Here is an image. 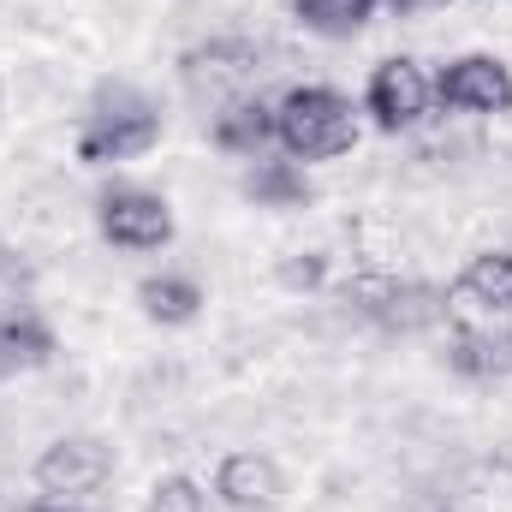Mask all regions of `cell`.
<instances>
[{"label": "cell", "instance_id": "obj_1", "mask_svg": "<svg viewBox=\"0 0 512 512\" xmlns=\"http://www.w3.org/2000/svg\"><path fill=\"white\" fill-rule=\"evenodd\" d=\"M352 143H358V114H352V96H340L334 84H292L274 102V149L292 155L298 167L334 161Z\"/></svg>", "mask_w": 512, "mask_h": 512}, {"label": "cell", "instance_id": "obj_2", "mask_svg": "<svg viewBox=\"0 0 512 512\" xmlns=\"http://www.w3.org/2000/svg\"><path fill=\"white\" fill-rule=\"evenodd\" d=\"M161 143V108L137 90V84H102L78 120V161L84 167H108V161H131L149 155Z\"/></svg>", "mask_w": 512, "mask_h": 512}, {"label": "cell", "instance_id": "obj_3", "mask_svg": "<svg viewBox=\"0 0 512 512\" xmlns=\"http://www.w3.org/2000/svg\"><path fill=\"white\" fill-rule=\"evenodd\" d=\"M256 78H262V48L245 36H215V42H197L179 54V84L215 114L239 96H251Z\"/></svg>", "mask_w": 512, "mask_h": 512}, {"label": "cell", "instance_id": "obj_4", "mask_svg": "<svg viewBox=\"0 0 512 512\" xmlns=\"http://www.w3.org/2000/svg\"><path fill=\"white\" fill-rule=\"evenodd\" d=\"M346 304L370 316L387 334H423L447 316V292L429 280H393V274H364L346 286Z\"/></svg>", "mask_w": 512, "mask_h": 512}, {"label": "cell", "instance_id": "obj_5", "mask_svg": "<svg viewBox=\"0 0 512 512\" xmlns=\"http://www.w3.org/2000/svg\"><path fill=\"white\" fill-rule=\"evenodd\" d=\"M96 227L114 251H161L173 239V203L149 185H108L96 197Z\"/></svg>", "mask_w": 512, "mask_h": 512}, {"label": "cell", "instance_id": "obj_6", "mask_svg": "<svg viewBox=\"0 0 512 512\" xmlns=\"http://www.w3.org/2000/svg\"><path fill=\"white\" fill-rule=\"evenodd\" d=\"M429 108H435V78H429L411 54L382 60V66L370 72V84H364V114H370L376 131H387V137L423 126Z\"/></svg>", "mask_w": 512, "mask_h": 512}, {"label": "cell", "instance_id": "obj_7", "mask_svg": "<svg viewBox=\"0 0 512 512\" xmlns=\"http://www.w3.org/2000/svg\"><path fill=\"white\" fill-rule=\"evenodd\" d=\"M36 489L42 495H54V501H84V495H96L108 477H114V453H108V441H96V435H60V441H48L42 453H36Z\"/></svg>", "mask_w": 512, "mask_h": 512}, {"label": "cell", "instance_id": "obj_8", "mask_svg": "<svg viewBox=\"0 0 512 512\" xmlns=\"http://www.w3.org/2000/svg\"><path fill=\"white\" fill-rule=\"evenodd\" d=\"M435 102L453 114H512V66L495 54H459L435 72Z\"/></svg>", "mask_w": 512, "mask_h": 512}, {"label": "cell", "instance_id": "obj_9", "mask_svg": "<svg viewBox=\"0 0 512 512\" xmlns=\"http://www.w3.org/2000/svg\"><path fill=\"white\" fill-rule=\"evenodd\" d=\"M215 501L233 512H274L286 501V471L268 453H227L215 471Z\"/></svg>", "mask_w": 512, "mask_h": 512}, {"label": "cell", "instance_id": "obj_10", "mask_svg": "<svg viewBox=\"0 0 512 512\" xmlns=\"http://www.w3.org/2000/svg\"><path fill=\"white\" fill-rule=\"evenodd\" d=\"M209 143H215L221 155H239V161L268 155V149H274V102L239 96V102L215 108V114H209Z\"/></svg>", "mask_w": 512, "mask_h": 512}, {"label": "cell", "instance_id": "obj_11", "mask_svg": "<svg viewBox=\"0 0 512 512\" xmlns=\"http://www.w3.org/2000/svg\"><path fill=\"white\" fill-rule=\"evenodd\" d=\"M447 370L465 382H507L512 376V328H453Z\"/></svg>", "mask_w": 512, "mask_h": 512}, {"label": "cell", "instance_id": "obj_12", "mask_svg": "<svg viewBox=\"0 0 512 512\" xmlns=\"http://www.w3.org/2000/svg\"><path fill=\"white\" fill-rule=\"evenodd\" d=\"M54 328L36 316V310H12L0 316V376H18V370H48L54 364Z\"/></svg>", "mask_w": 512, "mask_h": 512}, {"label": "cell", "instance_id": "obj_13", "mask_svg": "<svg viewBox=\"0 0 512 512\" xmlns=\"http://www.w3.org/2000/svg\"><path fill=\"white\" fill-rule=\"evenodd\" d=\"M245 197L256 209H304L310 203V173L292 155H256L245 173Z\"/></svg>", "mask_w": 512, "mask_h": 512}, {"label": "cell", "instance_id": "obj_14", "mask_svg": "<svg viewBox=\"0 0 512 512\" xmlns=\"http://www.w3.org/2000/svg\"><path fill=\"white\" fill-rule=\"evenodd\" d=\"M137 310L155 328H185L203 310V286L191 274H149V280H137Z\"/></svg>", "mask_w": 512, "mask_h": 512}, {"label": "cell", "instance_id": "obj_15", "mask_svg": "<svg viewBox=\"0 0 512 512\" xmlns=\"http://www.w3.org/2000/svg\"><path fill=\"white\" fill-rule=\"evenodd\" d=\"M382 6L387 0H286L292 24L310 30V36H322V42H346V36H358Z\"/></svg>", "mask_w": 512, "mask_h": 512}, {"label": "cell", "instance_id": "obj_16", "mask_svg": "<svg viewBox=\"0 0 512 512\" xmlns=\"http://www.w3.org/2000/svg\"><path fill=\"white\" fill-rule=\"evenodd\" d=\"M453 292L471 298V304L489 310V316H507L512 310V251H477L465 268H459Z\"/></svg>", "mask_w": 512, "mask_h": 512}, {"label": "cell", "instance_id": "obj_17", "mask_svg": "<svg viewBox=\"0 0 512 512\" xmlns=\"http://www.w3.org/2000/svg\"><path fill=\"white\" fill-rule=\"evenodd\" d=\"M209 501H203V489L191 483V477H161L155 489H149V501H143V512H203Z\"/></svg>", "mask_w": 512, "mask_h": 512}, {"label": "cell", "instance_id": "obj_18", "mask_svg": "<svg viewBox=\"0 0 512 512\" xmlns=\"http://www.w3.org/2000/svg\"><path fill=\"white\" fill-rule=\"evenodd\" d=\"M322 274H328V256L322 251H298V256L280 262V286H292V292H298V286H304V292L322 286Z\"/></svg>", "mask_w": 512, "mask_h": 512}, {"label": "cell", "instance_id": "obj_19", "mask_svg": "<svg viewBox=\"0 0 512 512\" xmlns=\"http://www.w3.org/2000/svg\"><path fill=\"white\" fill-rule=\"evenodd\" d=\"M399 18H417V12H441V6H453V0H387Z\"/></svg>", "mask_w": 512, "mask_h": 512}, {"label": "cell", "instance_id": "obj_20", "mask_svg": "<svg viewBox=\"0 0 512 512\" xmlns=\"http://www.w3.org/2000/svg\"><path fill=\"white\" fill-rule=\"evenodd\" d=\"M30 512H78V507H72V501H36Z\"/></svg>", "mask_w": 512, "mask_h": 512}]
</instances>
